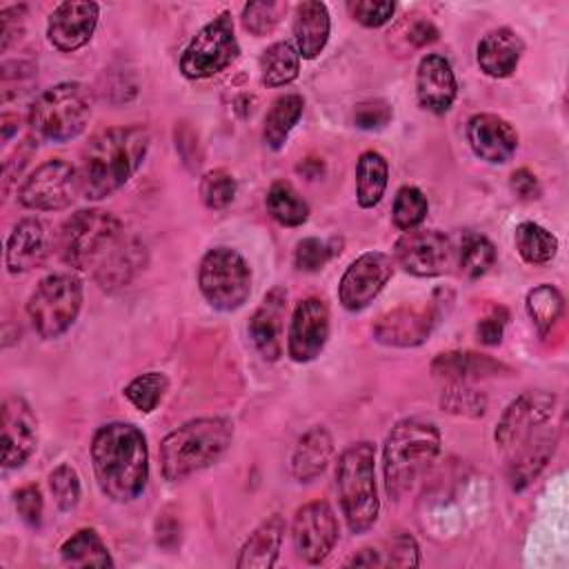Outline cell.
<instances>
[{
  "label": "cell",
  "mask_w": 569,
  "mask_h": 569,
  "mask_svg": "<svg viewBox=\"0 0 569 569\" xmlns=\"http://www.w3.org/2000/svg\"><path fill=\"white\" fill-rule=\"evenodd\" d=\"M287 11L284 2H273V0H256V2H247L242 7V27L244 31H249L251 36L260 38L267 36L276 29V24L280 22L282 13Z\"/></svg>",
  "instance_id": "obj_41"
},
{
  "label": "cell",
  "mask_w": 569,
  "mask_h": 569,
  "mask_svg": "<svg viewBox=\"0 0 569 569\" xmlns=\"http://www.w3.org/2000/svg\"><path fill=\"white\" fill-rule=\"evenodd\" d=\"M393 111H391V104L387 100H380V98H373V100H362L353 107V113H351V120L358 129L362 131H378V129H385L391 120Z\"/></svg>",
  "instance_id": "obj_45"
},
{
  "label": "cell",
  "mask_w": 569,
  "mask_h": 569,
  "mask_svg": "<svg viewBox=\"0 0 569 569\" xmlns=\"http://www.w3.org/2000/svg\"><path fill=\"white\" fill-rule=\"evenodd\" d=\"M389 182V164L382 153L365 151L356 164V200L362 209L376 207Z\"/></svg>",
  "instance_id": "obj_31"
},
{
  "label": "cell",
  "mask_w": 569,
  "mask_h": 569,
  "mask_svg": "<svg viewBox=\"0 0 569 569\" xmlns=\"http://www.w3.org/2000/svg\"><path fill=\"white\" fill-rule=\"evenodd\" d=\"M556 402L558 398L551 391H525L507 405L496 425L493 440L507 462L509 485L516 491L529 487L556 451Z\"/></svg>",
  "instance_id": "obj_1"
},
{
  "label": "cell",
  "mask_w": 569,
  "mask_h": 569,
  "mask_svg": "<svg viewBox=\"0 0 569 569\" xmlns=\"http://www.w3.org/2000/svg\"><path fill=\"white\" fill-rule=\"evenodd\" d=\"M13 505L18 516L29 525L38 527L42 522V511H44V500L42 493L36 485H24L13 493Z\"/></svg>",
  "instance_id": "obj_48"
},
{
  "label": "cell",
  "mask_w": 569,
  "mask_h": 569,
  "mask_svg": "<svg viewBox=\"0 0 569 569\" xmlns=\"http://www.w3.org/2000/svg\"><path fill=\"white\" fill-rule=\"evenodd\" d=\"M260 73L267 87H284L300 73V53L293 42H273L260 56Z\"/></svg>",
  "instance_id": "obj_33"
},
{
  "label": "cell",
  "mask_w": 569,
  "mask_h": 569,
  "mask_svg": "<svg viewBox=\"0 0 569 569\" xmlns=\"http://www.w3.org/2000/svg\"><path fill=\"white\" fill-rule=\"evenodd\" d=\"M284 527L287 525H284V518L280 513H273L267 520H262L249 533V538L242 542V547L238 551L236 567L238 569H269V567H273L276 560H278V553H280Z\"/></svg>",
  "instance_id": "obj_27"
},
{
  "label": "cell",
  "mask_w": 569,
  "mask_h": 569,
  "mask_svg": "<svg viewBox=\"0 0 569 569\" xmlns=\"http://www.w3.org/2000/svg\"><path fill=\"white\" fill-rule=\"evenodd\" d=\"M238 53L240 44L236 40L231 13L222 11L191 38L182 51L180 71L189 80L211 78L224 71L238 58Z\"/></svg>",
  "instance_id": "obj_11"
},
{
  "label": "cell",
  "mask_w": 569,
  "mask_h": 569,
  "mask_svg": "<svg viewBox=\"0 0 569 569\" xmlns=\"http://www.w3.org/2000/svg\"><path fill=\"white\" fill-rule=\"evenodd\" d=\"M100 7L89 0H67L60 2L47 20L49 42L64 53L84 47L98 24Z\"/></svg>",
  "instance_id": "obj_19"
},
{
  "label": "cell",
  "mask_w": 569,
  "mask_h": 569,
  "mask_svg": "<svg viewBox=\"0 0 569 569\" xmlns=\"http://www.w3.org/2000/svg\"><path fill=\"white\" fill-rule=\"evenodd\" d=\"M198 287L213 309L236 311L251 293V269L240 251L213 247L200 260Z\"/></svg>",
  "instance_id": "obj_10"
},
{
  "label": "cell",
  "mask_w": 569,
  "mask_h": 569,
  "mask_svg": "<svg viewBox=\"0 0 569 569\" xmlns=\"http://www.w3.org/2000/svg\"><path fill=\"white\" fill-rule=\"evenodd\" d=\"M49 489L60 511H71L80 502V476L78 471L62 462L49 473Z\"/></svg>",
  "instance_id": "obj_43"
},
{
  "label": "cell",
  "mask_w": 569,
  "mask_h": 569,
  "mask_svg": "<svg viewBox=\"0 0 569 569\" xmlns=\"http://www.w3.org/2000/svg\"><path fill=\"white\" fill-rule=\"evenodd\" d=\"M440 316L442 309L438 300L420 307L400 305L380 313L371 325V333L387 347H418L431 336Z\"/></svg>",
  "instance_id": "obj_14"
},
{
  "label": "cell",
  "mask_w": 569,
  "mask_h": 569,
  "mask_svg": "<svg viewBox=\"0 0 569 569\" xmlns=\"http://www.w3.org/2000/svg\"><path fill=\"white\" fill-rule=\"evenodd\" d=\"M438 40V29L429 22V20H413L409 31H407V42L413 47V49H420V47H427L431 42Z\"/></svg>",
  "instance_id": "obj_54"
},
{
  "label": "cell",
  "mask_w": 569,
  "mask_h": 569,
  "mask_svg": "<svg viewBox=\"0 0 569 569\" xmlns=\"http://www.w3.org/2000/svg\"><path fill=\"white\" fill-rule=\"evenodd\" d=\"M60 556L71 567H113V558L96 529H78L60 547Z\"/></svg>",
  "instance_id": "obj_32"
},
{
  "label": "cell",
  "mask_w": 569,
  "mask_h": 569,
  "mask_svg": "<svg viewBox=\"0 0 569 569\" xmlns=\"http://www.w3.org/2000/svg\"><path fill=\"white\" fill-rule=\"evenodd\" d=\"M82 282L71 273H51L38 282L27 300V316L40 338H60L82 309Z\"/></svg>",
  "instance_id": "obj_9"
},
{
  "label": "cell",
  "mask_w": 569,
  "mask_h": 569,
  "mask_svg": "<svg viewBox=\"0 0 569 569\" xmlns=\"http://www.w3.org/2000/svg\"><path fill=\"white\" fill-rule=\"evenodd\" d=\"M513 242L529 264H547L558 253V238L538 222H520L513 231Z\"/></svg>",
  "instance_id": "obj_35"
},
{
  "label": "cell",
  "mask_w": 569,
  "mask_h": 569,
  "mask_svg": "<svg viewBox=\"0 0 569 569\" xmlns=\"http://www.w3.org/2000/svg\"><path fill=\"white\" fill-rule=\"evenodd\" d=\"M169 389V378L162 371H144L124 387V398L142 413H151Z\"/></svg>",
  "instance_id": "obj_39"
},
{
  "label": "cell",
  "mask_w": 569,
  "mask_h": 569,
  "mask_svg": "<svg viewBox=\"0 0 569 569\" xmlns=\"http://www.w3.org/2000/svg\"><path fill=\"white\" fill-rule=\"evenodd\" d=\"M440 409L462 418H480L487 411V396L469 382H449L440 393Z\"/></svg>",
  "instance_id": "obj_38"
},
{
  "label": "cell",
  "mask_w": 569,
  "mask_h": 569,
  "mask_svg": "<svg viewBox=\"0 0 569 569\" xmlns=\"http://www.w3.org/2000/svg\"><path fill=\"white\" fill-rule=\"evenodd\" d=\"M509 320V313L505 307H491V311L478 320L476 325V336L482 345L487 347H496L502 340L505 333V325Z\"/></svg>",
  "instance_id": "obj_49"
},
{
  "label": "cell",
  "mask_w": 569,
  "mask_h": 569,
  "mask_svg": "<svg viewBox=\"0 0 569 569\" xmlns=\"http://www.w3.org/2000/svg\"><path fill=\"white\" fill-rule=\"evenodd\" d=\"M382 556V567H418L420 565V551L416 540L409 533H398L391 538L387 551H380Z\"/></svg>",
  "instance_id": "obj_47"
},
{
  "label": "cell",
  "mask_w": 569,
  "mask_h": 569,
  "mask_svg": "<svg viewBox=\"0 0 569 569\" xmlns=\"http://www.w3.org/2000/svg\"><path fill=\"white\" fill-rule=\"evenodd\" d=\"M296 171L307 178V180H318L322 173H325V160L322 158H316V156H309V158H302L298 164H296Z\"/></svg>",
  "instance_id": "obj_55"
},
{
  "label": "cell",
  "mask_w": 569,
  "mask_h": 569,
  "mask_svg": "<svg viewBox=\"0 0 569 569\" xmlns=\"http://www.w3.org/2000/svg\"><path fill=\"white\" fill-rule=\"evenodd\" d=\"M336 491L342 516L353 533L369 531L380 511L376 487V449L371 442L349 445L336 465Z\"/></svg>",
  "instance_id": "obj_6"
},
{
  "label": "cell",
  "mask_w": 569,
  "mask_h": 569,
  "mask_svg": "<svg viewBox=\"0 0 569 569\" xmlns=\"http://www.w3.org/2000/svg\"><path fill=\"white\" fill-rule=\"evenodd\" d=\"M78 191H82L78 169L62 158H51L24 178L18 200L33 211H60L76 200Z\"/></svg>",
  "instance_id": "obj_12"
},
{
  "label": "cell",
  "mask_w": 569,
  "mask_h": 569,
  "mask_svg": "<svg viewBox=\"0 0 569 569\" xmlns=\"http://www.w3.org/2000/svg\"><path fill=\"white\" fill-rule=\"evenodd\" d=\"M267 211L282 227H300L309 220V204L287 180L271 182L267 191Z\"/></svg>",
  "instance_id": "obj_34"
},
{
  "label": "cell",
  "mask_w": 569,
  "mask_h": 569,
  "mask_svg": "<svg viewBox=\"0 0 569 569\" xmlns=\"http://www.w3.org/2000/svg\"><path fill=\"white\" fill-rule=\"evenodd\" d=\"M393 256L407 273L418 278H433L449 269L453 247L451 240L438 229H411L396 240Z\"/></svg>",
  "instance_id": "obj_15"
},
{
  "label": "cell",
  "mask_w": 569,
  "mask_h": 569,
  "mask_svg": "<svg viewBox=\"0 0 569 569\" xmlns=\"http://www.w3.org/2000/svg\"><path fill=\"white\" fill-rule=\"evenodd\" d=\"M2 140H9L11 136H13V131H18V127H20V118L18 116H13V113H4L2 116Z\"/></svg>",
  "instance_id": "obj_57"
},
{
  "label": "cell",
  "mask_w": 569,
  "mask_h": 569,
  "mask_svg": "<svg viewBox=\"0 0 569 569\" xmlns=\"http://www.w3.org/2000/svg\"><path fill=\"white\" fill-rule=\"evenodd\" d=\"M349 567H382V553L373 547L360 549L351 560Z\"/></svg>",
  "instance_id": "obj_56"
},
{
  "label": "cell",
  "mask_w": 569,
  "mask_h": 569,
  "mask_svg": "<svg viewBox=\"0 0 569 569\" xmlns=\"http://www.w3.org/2000/svg\"><path fill=\"white\" fill-rule=\"evenodd\" d=\"M393 276V260L382 251L360 253L342 273L338 284L340 305L347 311H362Z\"/></svg>",
  "instance_id": "obj_16"
},
{
  "label": "cell",
  "mask_w": 569,
  "mask_h": 569,
  "mask_svg": "<svg viewBox=\"0 0 569 569\" xmlns=\"http://www.w3.org/2000/svg\"><path fill=\"white\" fill-rule=\"evenodd\" d=\"M427 213H429V202L418 187L405 184L398 189V193L393 198L391 218L400 231L418 229L420 222L427 218Z\"/></svg>",
  "instance_id": "obj_40"
},
{
  "label": "cell",
  "mask_w": 569,
  "mask_h": 569,
  "mask_svg": "<svg viewBox=\"0 0 569 569\" xmlns=\"http://www.w3.org/2000/svg\"><path fill=\"white\" fill-rule=\"evenodd\" d=\"M338 520L327 500H311L302 505L291 525V538H293V549L298 558H302L309 565L322 562L333 545L338 542Z\"/></svg>",
  "instance_id": "obj_13"
},
{
  "label": "cell",
  "mask_w": 569,
  "mask_h": 569,
  "mask_svg": "<svg viewBox=\"0 0 569 569\" xmlns=\"http://www.w3.org/2000/svg\"><path fill=\"white\" fill-rule=\"evenodd\" d=\"M509 184H511V191H513L520 200H536V198H540V193H542L536 173L529 171L527 167L516 169V171L511 173V178H509Z\"/></svg>",
  "instance_id": "obj_53"
},
{
  "label": "cell",
  "mask_w": 569,
  "mask_h": 569,
  "mask_svg": "<svg viewBox=\"0 0 569 569\" xmlns=\"http://www.w3.org/2000/svg\"><path fill=\"white\" fill-rule=\"evenodd\" d=\"M182 538V525L178 513L171 511V507H164L156 518V542L158 547L173 551L180 545Z\"/></svg>",
  "instance_id": "obj_50"
},
{
  "label": "cell",
  "mask_w": 569,
  "mask_h": 569,
  "mask_svg": "<svg viewBox=\"0 0 569 569\" xmlns=\"http://www.w3.org/2000/svg\"><path fill=\"white\" fill-rule=\"evenodd\" d=\"M200 198L209 209H224L236 198V178L227 169H211L200 178Z\"/></svg>",
  "instance_id": "obj_42"
},
{
  "label": "cell",
  "mask_w": 569,
  "mask_h": 569,
  "mask_svg": "<svg viewBox=\"0 0 569 569\" xmlns=\"http://www.w3.org/2000/svg\"><path fill=\"white\" fill-rule=\"evenodd\" d=\"M347 9L356 22H360L362 27H369V29H378V27L387 24L396 13V4L389 0H382V2L356 0V2H349Z\"/></svg>",
  "instance_id": "obj_46"
},
{
  "label": "cell",
  "mask_w": 569,
  "mask_h": 569,
  "mask_svg": "<svg viewBox=\"0 0 569 569\" xmlns=\"http://www.w3.org/2000/svg\"><path fill=\"white\" fill-rule=\"evenodd\" d=\"M527 313L540 336H547L565 311V298L553 284H538L525 298Z\"/></svg>",
  "instance_id": "obj_36"
},
{
  "label": "cell",
  "mask_w": 569,
  "mask_h": 569,
  "mask_svg": "<svg viewBox=\"0 0 569 569\" xmlns=\"http://www.w3.org/2000/svg\"><path fill=\"white\" fill-rule=\"evenodd\" d=\"M147 149L149 131L138 124L98 131L84 144L78 169L84 198L102 200L124 187L142 164Z\"/></svg>",
  "instance_id": "obj_3"
},
{
  "label": "cell",
  "mask_w": 569,
  "mask_h": 569,
  "mask_svg": "<svg viewBox=\"0 0 569 569\" xmlns=\"http://www.w3.org/2000/svg\"><path fill=\"white\" fill-rule=\"evenodd\" d=\"M287 311V291L282 287H273L264 293L262 302L253 311L249 320V336L258 353L276 362L282 356V327Z\"/></svg>",
  "instance_id": "obj_23"
},
{
  "label": "cell",
  "mask_w": 569,
  "mask_h": 569,
  "mask_svg": "<svg viewBox=\"0 0 569 569\" xmlns=\"http://www.w3.org/2000/svg\"><path fill=\"white\" fill-rule=\"evenodd\" d=\"M458 82L451 62L440 53H427L416 71V96L425 111L447 113L456 100Z\"/></svg>",
  "instance_id": "obj_21"
},
{
  "label": "cell",
  "mask_w": 569,
  "mask_h": 569,
  "mask_svg": "<svg viewBox=\"0 0 569 569\" xmlns=\"http://www.w3.org/2000/svg\"><path fill=\"white\" fill-rule=\"evenodd\" d=\"M124 236L122 222L104 209H80L58 231V253L76 271L98 267Z\"/></svg>",
  "instance_id": "obj_8"
},
{
  "label": "cell",
  "mask_w": 569,
  "mask_h": 569,
  "mask_svg": "<svg viewBox=\"0 0 569 569\" xmlns=\"http://www.w3.org/2000/svg\"><path fill=\"white\" fill-rule=\"evenodd\" d=\"M96 482L113 502H133L149 480V449L144 433L129 422H107L91 438Z\"/></svg>",
  "instance_id": "obj_2"
},
{
  "label": "cell",
  "mask_w": 569,
  "mask_h": 569,
  "mask_svg": "<svg viewBox=\"0 0 569 569\" xmlns=\"http://www.w3.org/2000/svg\"><path fill=\"white\" fill-rule=\"evenodd\" d=\"M38 445V420L22 396H9L2 402V467H22Z\"/></svg>",
  "instance_id": "obj_18"
},
{
  "label": "cell",
  "mask_w": 569,
  "mask_h": 569,
  "mask_svg": "<svg viewBox=\"0 0 569 569\" xmlns=\"http://www.w3.org/2000/svg\"><path fill=\"white\" fill-rule=\"evenodd\" d=\"M36 149H38V140H36L33 136H24V138L18 142L16 151L4 160V187H9V184L22 173L24 164L31 160V156L36 153Z\"/></svg>",
  "instance_id": "obj_52"
},
{
  "label": "cell",
  "mask_w": 569,
  "mask_h": 569,
  "mask_svg": "<svg viewBox=\"0 0 569 569\" xmlns=\"http://www.w3.org/2000/svg\"><path fill=\"white\" fill-rule=\"evenodd\" d=\"M522 51V38L509 27H498L480 38L476 47V62L487 76L507 78L516 71Z\"/></svg>",
  "instance_id": "obj_25"
},
{
  "label": "cell",
  "mask_w": 569,
  "mask_h": 569,
  "mask_svg": "<svg viewBox=\"0 0 569 569\" xmlns=\"http://www.w3.org/2000/svg\"><path fill=\"white\" fill-rule=\"evenodd\" d=\"M440 453V429L427 418H405L391 427L382 449L387 496L400 500L427 473Z\"/></svg>",
  "instance_id": "obj_4"
},
{
  "label": "cell",
  "mask_w": 569,
  "mask_h": 569,
  "mask_svg": "<svg viewBox=\"0 0 569 569\" xmlns=\"http://www.w3.org/2000/svg\"><path fill=\"white\" fill-rule=\"evenodd\" d=\"M302 109L305 98L300 93H284L271 102L262 127V140L269 149L278 151L287 142L291 129L298 124L302 116Z\"/></svg>",
  "instance_id": "obj_30"
},
{
  "label": "cell",
  "mask_w": 569,
  "mask_h": 569,
  "mask_svg": "<svg viewBox=\"0 0 569 569\" xmlns=\"http://www.w3.org/2000/svg\"><path fill=\"white\" fill-rule=\"evenodd\" d=\"M142 264H144V247L136 238L122 236L120 242L93 269V278L102 289L113 291L118 287H124Z\"/></svg>",
  "instance_id": "obj_29"
},
{
  "label": "cell",
  "mask_w": 569,
  "mask_h": 569,
  "mask_svg": "<svg viewBox=\"0 0 569 569\" xmlns=\"http://www.w3.org/2000/svg\"><path fill=\"white\" fill-rule=\"evenodd\" d=\"M460 271L467 278H482L496 264V247L493 242L476 231H467L460 240Z\"/></svg>",
  "instance_id": "obj_37"
},
{
  "label": "cell",
  "mask_w": 569,
  "mask_h": 569,
  "mask_svg": "<svg viewBox=\"0 0 569 569\" xmlns=\"http://www.w3.org/2000/svg\"><path fill=\"white\" fill-rule=\"evenodd\" d=\"M333 456V438L325 427H313L296 442L291 451V476L298 482H311L325 473Z\"/></svg>",
  "instance_id": "obj_28"
},
{
  "label": "cell",
  "mask_w": 569,
  "mask_h": 569,
  "mask_svg": "<svg viewBox=\"0 0 569 569\" xmlns=\"http://www.w3.org/2000/svg\"><path fill=\"white\" fill-rule=\"evenodd\" d=\"M24 16H27L24 4H13L0 11V49L2 51H7L20 38L24 29Z\"/></svg>",
  "instance_id": "obj_51"
},
{
  "label": "cell",
  "mask_w": 569,
  "mask_h": 569,
  "mask_svg": "<svg viewBox=\"0 0 569 569\" xmlns=\"http://www.w3.org/2000/svg\"><path fill=\"white\" fill-rule=\"evenodd\" d=\"M467 142L476 158L505 164L518 149V131L496 113H476L467 120Z\"/></svg>",
  "instance_id": "obj_20"
},
{
  "label": "cell",
  "mask_w": 569,
  "mask_h": 569,
  "mask_svg": "<svg viewBox=\"0 0 569 569\" xmlns=\"http://www.w3.org/2000/svg\"><path fill=\"white\" fill-rule=\"evenodd\" d=\"M331 33V18L325 2L305 0L293 13V40L300 58L313 60L325 49Z\"/></svg>",
  "instance_id": "obj_26"
},
{
  "label": "cell",
  "mask_w": 569,
  "mask_h": 569,
  "mask_svg": "<svg viewBox=\"0 0 569 569\" xmlns=\"http://www.w3.org/2000/svg\"><path fill=\"white\" fill-rule=\"evenodd\" d=\"M233 440V422L222 416L196 418L169 431L160 442L164 480L180 482L222 458Z\"/></svg>",
  "instance_id": "obj_5"
},
{
  "label": "cell",
  "mask_w": 569,
  "mask_h": 569,
  "mask_svg": "<svg viewBox=\"0 0 569 569\" xmlns=\"http://www.w3.org/2000/svg\"><path fill=\"white\" fill-rule=\"evenodd\" d=\"M329 338V307L322 298L300 300L291 313L287 331V353L293 362H311L320 356Z\"/></svg>",
  "instance_id": "obj_17"
},
{
  "label": "cell",
  "mask_w": 569,
  "mask_h": 569,
  "mask_svg": "<svg viewBox=\"0 0 569 569\" xmlns=\"http://www.w3.org/2000/svg\"><path fill=\"white\" fill-rule=\"evenodd\" d=\"M93 93L82 82H58L44 89L29 107V127L51 140L67 142L78 138L91 118Z\"/></svg>",
  "instance_id": "obj_7"
},
{
  "label": "cell",
  "mask_w": 569,
  "mask_h": 569,
  "mask_svg": "<svg viewBox=\"0 0 569 569\" xmlns=\"http://www.w3.org/2000/svg\"><path fill=\"white\" fill-rule=\"evenodd\" d=\"M51 253V233L40 218H22L9 233L4 262L11 273L38 269Z\"/></svg>",
  "instance_id": "obj_22"
},
{
  "label": "cell",
  "mask_w": 569,
  "mask_h": 569,
  "mask_svg": "<svg viewBox=\"0 0 569 569\" xmlns=\"http://www.w3.org/2000/svg\"><path fill=\"white\" fill-rule=\"evenodd\" d=\"M431 376L447 380V382H471V380H485V378H496V376H507L511 369L478 351H442L431 360Z\"/></svg>",
  "instance_id": "obj_24"
},
{
  "label": "cell",
  "mask_w": 569,
  "mask_h": 569,
  "mask_svg": "<svg viewBox=\"0 0 569 569\" xmlns=\"http://www.w3.org/2000/svg\"><path fill=\"white\" fill-rule=\"evenodd\" d=\"M333 244H336V240L333 242H325L320 238H302L296 244L293 264L300 271H318L340 251V249H333Z\"/></svg>",
  "instance_id": "obj_44"
}]
</instances>
